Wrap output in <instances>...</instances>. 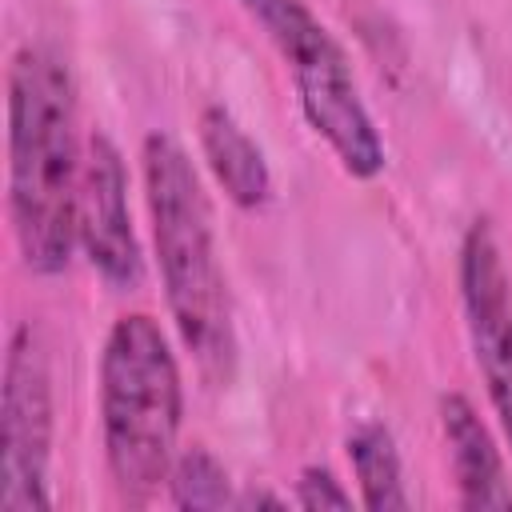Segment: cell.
Here are the masks:
<instances>
[{"mask_svg":"<svg viewBox=\"0 0 512 512\" xmlns=\"http://www.w3.org/2000/svg\"><path fill=\"white\" fill-rule=\"evenodd\" d=\"M196 140H200V152H204V164H208L212 180L224 188V196L236 208L256 212V208H264L272 200L268 156H264V148L248 136V128L224 104L200 108Z\"/></svg>","mask_w":512,"mask_h":512,"instance_id":"9c48e42d","label":"cell"},{"mask_svg":"<svg viewBox=\"0 0 512 512\" xmlns=\"http://www.w3.org/2000/svg\"><path fill=\"white\" fill-rule=\"evenodd\" d=\"M84 144L76 132V80L60 52L24 44L8 64V220L20 260L60 276L80 248Z\"/></svg>","mask_w":512,"mask_h":512,"instance_id":"6da1fadb","label":"cell"},{"mask_svg":"<svg viewBox=\"0 0 512 512\" xmlns=\"http://www.w3.org/2000/svg\"><path fill=\"white\" fill-rule=\"evenodd\" d=\"M164 488H168V500L176 508H232L236 504L228 468L204 444H192L188 452H176Z\"/></svg>","mask_w":512,"mask_h":512,"instance_id":"8fae6325","label":"cell"},{"mask_svg":"<svg viewBox=\"0 0 512 512\" xmlns=\"http://www.w3.org/2000/svg\"><path fill=\"white\" fill-rule=\"evenodd\" d=\"M440 432L448 444L460 508H512V484L500 448L468 396L460 392L440 396Z\"/></svg>","mask_w":512,"mask_h":512,"instance_id":"ba28073f","label":"cell"},{"mask_svg":"<svg viewBox=\"0 0 512 512\" xmlns=\"http://www.w3.org/2000/svg\"><path fill=\"white\" fill-rule=\"evenodd\" d=\"M460 304L492 416L512 448V272L488 216H476L460 240Z\"/></svg>","mask_w":512,"mask_h":512,"instance_id":"8992f818","label":"cell"},{"mask_svg":"<svg viewBox=\"0 0 512 512\" xmlns=\"http://www.w3.org/2000/svg\"><path fill=\"white\" fill-rule=\"evenodd\" d=\"M140 172L152 252L176 336L208 380L228 384L236 368V324L204 184L168 132L144 136Z\"/></svg>","mask_w":512,"mask_h":512,"instance_id":"7a4b0ae2","label":"cell"},{"mask_svg":"<svg viewBox=\"0 0 512 512\" xmlns=\"http://www.w3.org/2000/svg\"><path fill=\"white\" fill-rule=\"evenodd\" d=\"M232 508H284V500L272 496V492H256V488H252V492H240Z\"/></svg>","mask_w":512,"mask_h":512,"instance_id":"4fadbf2b","label":"cell"},{"mask_svg":"<svg viewBox=\"0 0 512 512\" xmlns=\"http://www.w3.org/2000/svg\"><path fill=\"white\" fill-rule=\"evenodd\" d=\"M52 356L40 324L24 320L8 336L0 384V508L40 512L48 496L52 460Z\"/></svg>","mask_w":512,"mask_h":512,"instance_id":"5b68a950","label":"cell"},{"mask_svg":"<svg viewBox=\"0 0 512 512\" xmlns=\"http://www.w3.org/2000/svg\"><path fill=\"white\" fill-rule=\"evenodd\" d=\"M76 236L96 268V276L116 288L132 292L144 280V252L132 228L128 208V168L120 148L92 132L84 140V176H80V208H76Z\"/></svg>","mask_w":512,"mask_h":512,"instance_id":"52a82bcc","label":"cell"},{"mask_svg":"<svg viewBox=\"0 0 512 512\" xmlns=\"http://www.w3.org/2000/svg\"><path fill=\"white\" fill-rule=\"evenodd\" d=\"M296 504L300 508H352V492L324 464H308L296 476Z\"/></svg>","mask_w":512,"mask_h":512,"instance_id":"7c38bea8","label":"cell"},{"mask_svg":"<svg viewBox=\"0 0 512 512\" xmlns=\"http://www.w3.org/2000/svg\"><path fill=\"white\" fill-rule=\"evenodd\" d=\"M260 32L272 40L276 56L292 72L300 112L308 128L328 144L336 164L352 180H376L384 172V140L360 96L356 72L304 0H236Z\"/></svg>","mask_w":512,"mask_h":512,"instance_id":"277c9868","label":"cell"},{"mask_svg":"<svg viewBox=\"0 0 512 512\" xmlns=\"http://www.w3.org/2000/svg\"><path fill=\"white\" fill-rule=\"evenodd\" d=\"M184 384L164 328L148 312L120 316L100 352L104 464L128 504H148L172 472Z\"/></svg>","mask_w":512,"mask_h":512,"instance_id":"3957f363","label":"cell"},{"mask_svg":"<svg viewBox=\"0 0 512 512\" xmlns=\"http://www.w3.org/2000/svg\"><path fill=\"white\" fill-rule=\"evenodd\" d=\"M348 464L360 488V504L372 512H392V508H408V492H404V464H400V448L392 440V432L380 420H364L348 432Z\"/></svg>","mask_w":512,"mask_h":512,"instance_id":"30bf717a","label":"cell"}]
</instances>
